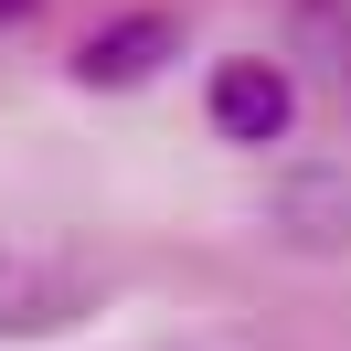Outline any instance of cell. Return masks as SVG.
<instances>
[{
  "label": "cell",
  "mask_w": 351,
  "mask_h": 351,
  "mask_svg": "<svg viewBox=\"0 0 351 351\" xmlns=\"http://www.w3.org/2000/svg\"><path fill=\"white\" fill-rule=\"evenodd\" d=\"M171 53H181V22H171V11H117L107 32H86V43H75V86L128 96V86H149Z\"/></svg>",
  "instance_id": "obj_2"
},
{
  "label": "cell",
  "mask_w": 351,
  "mask_h": 351,
  "mask_svg": "<svg viewBox=\"0 0 351 351\" xmlns=\"http://www.w3.org/2000/svg\"><path fill=\"white\" fill-rule=\"evenodd\" d=\"M213 128L245 138V149H266V138H287V117H298V86H287V64H266V53H234V64H213Z\"/></svg>",
  "instance_id": "obj_3"
},
{
  "label": "cell",
  "mask_w": 351,
  "mask_h": 351,
  "mask_svg": "<svg viewBox=\"0 0 351 351\" xmlns=\"http://www.w3.org/2000/svg\"><path fill=\"white\" fill-rule=\"evenodd\" d=\"M86 308H96V277H86V266L0 234V341H53V330H75Z\"/></svg>",
  "instance_id": "obj_1"
},
{
  "label": "cell",
  "mask_w": 351,
  "mask_h": 351,
  "mask_svg": "<svg viewBox=\"0 0 351 351\" xmlns=\"http://www.w3.org/2000/svg\"><path fill=\"white\" fill-rule=\"evenodd\" d=\"M277 234L308 256H341L351 245V171H287L277 181Z\"/></svg>",
  "instance_id": "obj_4"
},
{
  "label": "cell",
  "mask_w": 351,
  "mask_h": 351,
  "mask_svg": "<svg viewBox=\"0 0 351 351\" xmlns=\"http://www.w3.org/2000/svg\"><path fill=\"white\" fill-rule=\"evenodd\" d=\"M32 11H43V0H0V32H11V22H32Z\"/></svg>",
  "instance_id": "obj_5"
}]
</instances>
